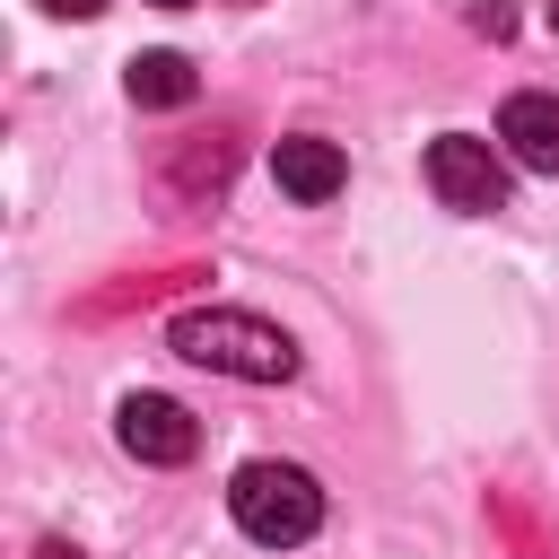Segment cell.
Listing matches in <instances>:
<instances>
[{"label": "cell", "mask_w": 559, "mask_h": 559, "mask_svg": "<svg viewBox=\"0 0 559 559\" xmlns=\"http://www.w3.org/2000/svg\"><path fill=\"white\" fill-rule=\"evenodd\" d=\"M114 437H122L131 463H192L201 454V419L183 402H166V393H131L114 411Z\"/></svg>", "instance_id": "cell-4"}, {"label": "cell", "mask_w": 559, "mask_h": 559, "mask_svg": "<svg viewBox=\"0 0 559 559\" xmlns=\"http://www.w3.org/2000/svg\"><path fill=\"white\" fill-rule=\"evenodd\" d=\"M227 175H236V131H201V140L175 148V192L201 201V192H218Z\"/></svg>", "instance_id": "cell-8"}, {"label": "cell", "mask_w": 559, "mask_h": 559, "mask_svg": "<svg viewBox=\"0 0 559 559\" xmlns=\"http://www.w3.org/2000/svg\"><path fill=\"white\" fill-rule=\"evenodd\" d=\"M166 349L192 358V367H218V376H245V384H288L297 376V341L271 332L262 314H236V306H192L166 323Z\"/></svg>", "instance_id": "cell-1"}, {"label": "cell", "mask_w": 559, "mask_h": 559, "mask_svg": "<svg viewBox=\"0 0 559 559\" xmlns=\"http://www.w3.org/2000/svg\"><path fill=\"white\" fill-rule=\"evenodd\" d=\"M227 507H236V524H245L262 550H288V542H306V533L323 524V489H314V472H297V463H245V472L227 480Z\"/></svg>", "instance_id": "cell-2"}, {"label": "cell", "mask_w": 559, "mask_h": 559, "mask_svg": "<svg viewBox=\"0 0 559 559\" xmlns=\"http://www.w3.org/2000/svg\"><path fill=\"white\" fill-rule=\"evenodd\" d=\"M428 183H437V201H445V210H463V218L507 210V157H498L489 140H472V131L428 140Z\"/></svg>", "instance_id": "cell-3"}, {"label": "cell", "mask_w": 559, "mask_h": 559, "mask_svg": "<svg viewBox=\"0 0 559 559\" xmlns=\"http://www.w3.org/2000/svg\"><path fill=\"white\" fill-rule=\"evenodd\" d=\"M148 9H192V0H148Z\"/></svg>", "instance_id": "cell-13"}, {"label": "cell", "mask_w": 559, "mask_h": 559, "mask_svg": "<svg viewBox=\"0 0 559 559\" xmlns=\"http://www.w3.org/2000/svg\"><path fill=\"white\" fill-rule=\"evenodd\" d=\"M192 280H210L201 262H183V271H148V280H131V288H105V297H87V314H122V306H148V297H166V288H192Z\"/></svg>", "instance_id": "cell-9"}, {"label": "cell", "mask_w": 559, "mask_h": 559, "mask_svg": "<svg viewBox=\"0 0 559 559\" xmlns=\"http://www.w3.org/2000/svg\"><path fill=\"white\" fill-rule=\"evenodd\" d=\"M122 87H131V105H166V114L201 96V79H192V61H183V52H131Z\"/></svg>", "instance_id": "cell-7"}, {"label": "cell", "mask_w": 559, "mask_h": 559, "mask_svg": "<svg viewBox=\"0 0 559 559\" xmlns=\"http://www.w3.org/2000/svg\"><path fill=\"white\" fill-rule=\"evenodd\" d=\"M472 35L507 44V35H515V9H507V0H472Z\"/></svg>", "instance_id": "cell-10"}, {"label": "cell", "mask_w": 559, "mask_h": 559, "mask_svg": "<svg viewBox=\"0 0 559 559\" xmlns=\"http://www.w3.org/2000/svg\"><path fill=\"white\" fill-rule=\"evenodd\" d=\"M44 9H52V17H96L105 0H44Z\"/></svg>", "instance_id": "cell-11"}, {"label": "cell", "mask_w": 559, "mask_h": 559, "mask_svg": "<svg viewBox=\"0 0 559 559\" xmlns=\"http://www.w3.org/2000/svg\"><path fill=\"white\" fill-rule=\"evenodd\" d=\"M271 175H280V192H297V201H332V192L349 183V157H341V140H323V131H288V140L271 148Z\"/></svg>", "instance_id": "cell-5"}, {"label": "cell", "mask_w": 559, "mask_h": 559, "mask_svg": "<svg viewBox=\"0 0 559 559\" xmlns=\"http://www.w3.org/2000/svg\"><path fill=\"white\" fill-rule=\"evenodd\" d=\"M550 26H559V0H550Z\"/></svg>", "instance_id": "cell-14"}, {"label": "cell", "mask_w": 559, "mask_h": 559, "mask_svg": "<svg viewBox=\"0 0 559 559\" xmlns=\"http://www.w3.org/2000/svg\"><path fill=\"white\" fill-rule=\"evenodd\" d=\"M498 140H507V157H515V166H533V175H559V96H550V87H524V96H507V114H498Z\"/></svg>", "instance_id": "cell-6"}, {"label": "cell", "mask_w": 559, "mask_h": 559, "mask_svg": "<svg viewBox=\"0 0 559 559\" xmlns=\"http://www.w3.org/2000/svg\"><path fill=\"white\" fill-rule=\"evenodd\" d=\"M35 559H87L79 542H35Z\"/></svg>", "instance_id": "cell-12"}]
</instances>
